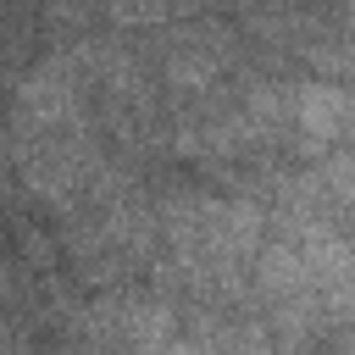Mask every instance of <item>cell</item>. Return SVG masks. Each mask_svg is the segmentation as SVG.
<instances>
[{"label":"cell","instance_id":"cell-1","mask_svg":"<svg viewBox=\"0 0 355 355\" xmlns=\"http://www.w3.org/2000/svg\"><path fill=\"white\" fill-rule=\"evenodd\" d=\"M288 116H294V128H300V155L322 161L333 144L349 139L355 105H349L344 83H316V78H305L300 89H288Z\"/></svg>","mask_w":355,"mask_h":355},{"label":"cell","instance_id":"cell-3","mask_svg":"<svg viewBox=\"0 0 355 355\" xmlns=\"http://www.w3.org/2000/svg\"><path fill=\"white\" fill-rule=\"evenodd\" d=\"M222 78V61L211 55V50H178L172 61H166V89L172 94H200V89H211Z\"/></svg>","mask_w":355,"mask_h":355},{"label":"cell","instance_id":"cell-4","mask_svg":"<svg viewBox=\"0 0 355 355\" xmlns=\"http://www.w3.org/2000/svg\"><path fill=\"white\" fill-rule=\"evenodd\" d=\"M305 55H311V67L333 72V83H344V72H349V55H344V44H338V39H322V44H311Z\"/></svg>","mask_w":355,"mask_h":355},{"label":"cell","instance_id":"cell-2","mask_svg":"<svg viewBox=\"0 0 355 355\" xmlns=\"http://www.w3.org/2000/svg\"><path fill=\"white\" fill-rule=\"evenodd\" d=\"M116 333L128 349L139 355H161L178 333H183V311L172 300H150V294H128L116 300Z\"/></svg>","mask_w":355,"mask_h":355}]
</instances>
